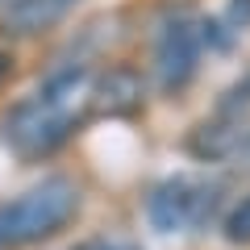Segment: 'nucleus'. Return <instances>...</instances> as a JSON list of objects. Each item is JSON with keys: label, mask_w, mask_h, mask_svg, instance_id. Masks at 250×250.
Here are the masks:
<instances>
[{"label": "nucleus", "mask_w": 250, "mask_h": 250, "mask_svg": "<svg viewBox=\"0 0 250 250\" xmlns=\"http://www.w3.org/2000/svg\"><path fill=\"white\" fill-rule=\"evenodd\" d=\"M92 96V75L80 67L54 71L50 80L38 88V96L21 100L4 117V138L17 146L21 154H50L62 138L71 134V121L80 104Z\"/></svg>", "instance_id": "f257e3e1"}, {"label": "nucleus", "mask_w": 250, "mask_h": 250, "mask_svg": "<svg viewBox=\"0 0 250 250\" xmlns=\"http://www.w3.org/2000/svg\"><path fill=\"white\" fill-rule=\"evenodd\" d=\"M80 208V188L71 179H42L17 196L0 200V246H25V242L50 238L75 217Z\"/></svg>", "instance_id": "f03ea898"}, {"label": "nucleus", "mask_w": 250, "mask_h": 250, "mask_svg": "<svg viewBox=\"0 0 250 250\" xmlns=\"http://www.w3.org/2000/svg\"><path fill=\"white\" fill-rule=\"evenodd\" d=\"M217 205V188L200 179H167L150 196V225L159 233H188L208 221Z\"/></svg>", "instance_id": "7ed1b4c3"}, {"label": "nucleus", "mask_w": 250, "mask_h": 250, "mask_svg": "<svg viewBox=\"0 0 250 250\" xmlns=\"http://www.w3.org/2000/svg\"><path fill=\"white\" fill-rule=\"evenodd\" d=\"M200 62V34L188 17H171L163 21L159 38H154V71H159V83L167 92L188 88V80L196 75Z\"/></svg>", "instance_id": "20e7f679"}, {"label": "nucleus", "mask_w": 250, "mask_h": 250, "mask_svg": "<svg viewBox=\"0 0 250 250\" xmlns=\"http://www.w3.org/2000/svg\"><path fill=\"white\" fill-rule=\"evenodd\" d=\"M71 4L75 0H13L9 9H4V21H9L17 34H38V29L54 25Z\"/></svg>", "instance_id": "39448f33"}, {"label": "nucleus", "mask_w": 250, "mask_h": 250, "mask_svg": "<svg viewBox=\"0 0 250 250\" xmlns=\"http://www.w3.org/2000/svg\"><path fill=\"white\" fill-rule=\"evenodd\" d=\"M225 238L229 242H250V196H242L225 213Z\"/></svg>", "instance_id": "423d86ee"}, {"label": "nucleus", "mask_w": 250, "mask_h": 250, "mask_svg": "<svg viewBox=\"0 0 250 250\" xmlns=\"http://www.w3.org/2000/svg\"><path fill=\"white\" fill-rule=\"evenodd\" d=\"M71 250H134L125 242H108V238H88V242H75Z\"/></svg>", "instance_id": "0eeeda50"}, {"label": "nucleus", "mask_w": 250, "mask_h": 250, "mask_svg": "<svg viewBox=\"0 0 250 250\" xmlns=\"http://www.w3.org/2000/svg\"><path fill=\"white\" fill-rule=\"evenodd\" d=\"M4 71H9V59H4V54H0V75H4Z\"/></svg>", "instance_id": "6e6552de"}, {"label": "nucleus", "mask_w": 250, "mask_h": 250, "mask_svg": "<svg viewBox=\"0 0 250 250\" xmlns=\"http://www.w3.org/2000/svg\"><path fill=\"white\" fill-rule=\"evenodd\" d=\"M9 4H13V0H0V9H9Z\"/></svg>", "instance_id": "1a4fd4ad"}]
</instances>
